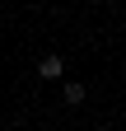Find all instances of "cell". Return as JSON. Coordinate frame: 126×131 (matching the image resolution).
Listing matches in <instances>:
<instances>
[{"mask_svg": "<svg viewBox=\"0 0 126 131\" xmlns=\"http://www.w3.org/2000/svg\"><path fill=\"white\" fill-rule=\"evenodd\" d=\"M37 75H42V80H61V75H66V61H61V56H42Z\"/></svg>", "mask_w": 126, "mask_h": 131, "instance_id": "obj_1", "label": "cell"}, {"mask_svg": "<svg viewBox=\"0 0 126 131\" xmlns=\"http://www.w3.org/2000/svg\"><path fill=\"white\" fill-rule=\"evenodd\" d=\"M84 98H89V89H84V84H75V80H70V84H66V103H70V108H80Z\"/></svg>", "mask_w": 126, "mask_h": 131, "instance_id": "obj_2", "label": "cell"}]
</instances>
